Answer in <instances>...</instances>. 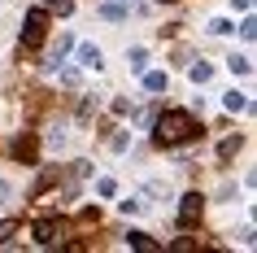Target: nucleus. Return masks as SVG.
I'll return each mask as SVG.
<instances>
[{"label": "nucleus", "instance_id": "obj_16", "mask_svg": "<svg viewBox=\"0 0 257 253\" xmlns=\"http://www.w3.org/2000/svg\"><path fill=\"white\" fill-rule=\"evenodd\" d=\"M96 192H100V197H118V184H113V179H96Z\"/></svg>", "mask_w": 257, "mask_h": 253}, {"label": "nucleus", "instance_id": "obj_26", "mask_svg": "<svg viewBox=\"0 0 257 253\" xmlns=\"http://www.w3.org/2000/svg\"><path fill=\"white\" fill-rule=\"evenodd\" d=\"M118 5H126V9H136V5H140V0H118Z\"/></svg>", "mask_w": 257, "mask_h": 253}, {"label": "nucleus", "instance_id": "obj_20", "mask_svg": "<svg viewBox=\"0 0 257 253\" xmlns=\"http://www.w3.org/2000/svg\"><path fill=\"white\" fill-rule=\"evenodd\" d=\"M44 9H53V14L66 18V14H70V0H44Z\"/></svg>", "mask_w": 257, "mask_h": 253}, {"label": "nucleus", "instance_id": "obj_13", "mask_svg": "<svg viewBox=\"0 0 257 253\" xmlns=\"http://www.w3.org/2000/svg\"><path fill=\"white\" fill-rule=\"evenodd\" d=\"M188 74H192V83H209V79H214V70L205 66V61H196V66H192Z\"/></svg>", "mask_w": 257, "mask_h": 253}, {"label": "nucleus", "instance_id": "obj_2", "mask_svg": "<svg viewBox=\"0 0 257 253\" xmlns=\"http://www.w3.org/2000/svg\"><path fill=\"white\" fill-rule=\"evenodd\" d=\"M44 27H48V9H31L27 14V22H22V44H27V48H40L44 44Z\"/></svg>", "mask_w": 257, "mask_h": 253}, {"label": "nucleus", "instance_id": "obj_22", "mask_svg": "<svg viewBox=\"0 0 257 253\" xmlns=\"http://www.w3.org/2000/svg\"><path fill=\"white\" fill-rule=\"evenodd\" d=\"M235 148H240V140H222V148H218V157H231Z\"/></svg>", "mask_w": 257, "mask_h": 253}, {"label": "nucleus", "instance_id": "obj_10", "mask_svg": "<svg viewBox=\"0 0 257 253\" xmlns=\"http://www.w3.org/2000/svg\"><path fill=\"white\" fill-rule=\"evenodd\" d=\"M70 48H74V40H70V35H61V40L53 44V61H48V66H57V61H66V53Z\"/></svg>", "mask_w": 257, "mask_h": 253}, {"label": "nucleus", "instance_id": "obj_21", "mask_svg": "<svg viewBox=\"0 0 257 253\" xmlns=\"http://www.w3.org/2000/svg\"><path fill=\"white\" fill-rule=\"evenodd\" d=\"M240 35H244V40H257V22H253V18H244V22H240Z\"/></svg>", "mask_w": 257, "mask_h": 253}, {"label": "nucleus", "instance_id": "obj_3", "mask_svg": "<svg viewBox=\"0 0 257 253\" xmlns=\"http://www.w3.org/2000/svg\"><path fill=\"white\" fill-rule=\"evenodd\" d=\"M201 214H205V197L201 192H188V197L179 201V227H183V231H192V227L201 223Z\"/></svg>", "mask_w": 257, "mask_h": 253}, {"label": "nucleus", "instance_id": "obj_5", "mask_svg": "<svg viewBox=\"0 0 257 253\" xmlns=\"http://www.w3.org/2000/svg\"><path fill=\"white\" fill-rule=\"evenodd\" d=\"M35 153H40V144H35L31 135H18V140H14V157H18V161H27V166H31Z\"/></svg>", "mask_w": 257, "mask_h": 253}, {"label": "nucleus", "instance_id": "obj_15", "mask_svg": "<svg viewBox=\"0 0 257 253\" xmlns=\"http://www.w3.org/2000/svg\"><path fill=\"white\" fill-rule=\"evenodd\" d=\"M231 18H214V22H209V35H231Z\"/></svg>", "mask_w": 257, "mask_h": 253}, {"label": "nucleus", "instance_id": "obj_23", "mask_svg": "<svg viewBox=\"0 0 257 253\" xmlns=\"http://www.w3.org/2000/svg\"><path fill=\"white\" fill-rule=\"evenodd\" d=\"M14 231H18V223H9V218H5V223H0V244H5V240L14 236Z\"/></svg>", "mask_w": 257, "mask_h": 253}, {"label": "nucleus", "instance_id": "obj_6", "mask_svg": "<svg viewBox=\"0 0 257 253\" xmlns=\"http://www.w3.org/2000/svg\"><path fill=\"white\" fill-rule=\"evenodd\" d=\"M126 244H131V249H140V253H153V249H162V244H157L153 236H144V231H131V236H126Z\"/></svg>", "mask_w": 257, "mask_h": 253}, {"label": "nucleus", "instance_id": "obj_17", "mask_svg": "<svg viewBox=\"0 0 257 253\" xmlns=\"http://www.w3.org/2000/svg\"><path fill=\"white\" fill-rule=\"evenodd\" d=\"M48 144H53V148H66V144H70L66 127H53V135H48Z\"/></svg>", "mask_w": 257, "mask_h": 253}, {"label": "nucleus", "instance_id": "obj_24", "mask_svg": "<svg viewBox=\"0 0 257 253\" xmlns=\"http://www.w3.org/2000/svg\"><path fill=\"white\" fill-rule=\"evenodd\" d=\"M9 197H14V184H9V179H0V205H5Z\"/></svg>", "mask_w": 257, "mask_h": 253}, {"label": "nucleus", "instance_id": "obj_14", "mask_svg": "<svg viewBox=\"0 0 257 253\" xmlns=\"http://www.w3.org/2000/svg\"><path fill=\"white\" fill-rule=\"evenodd\" d=\"M144 66H149V53H144V48H131V70L144 74Z\"/></svg>", "mask_w": 257, "mask_h": 253}, {"label": "nucleus", "instance_id": "obj_27", "mask_svg": "<svg viewBox=\"0 0 257 253\" xmlns=\"http://www.w3.org/2000/svg\"><path fill=\"white\" fill-rule=\"evenodd\" d=\"M162 5H166V0H162Z\"/></svg>", "mask_w": 257, "mask_h": 253}, {"label": "nucleus", "instance_id": "obj_8", "mask_svg": "<svg viewBox=\"0 0 257 253\" xmlns=\"http://www.w3.org/2000/svg\"><path fill=\"white\" fill-rule=\"evenodd\" d=\"M35 240H40V244H53V240H57V223H53V218L35 223Z\"/></svg>", "mask_w": 257, "mask_h": 253}, {"label": "nucleus", "instance_id": "obj_19", "mask_svg": "<svg viewBox=\"0 0 257 253\" xmlns=\"http://www.w3.org/2000/svg\"><path fill=\"white\" fill-rule=\"evenodd\" d=\"M113 114H118V118H126V114H136V105H131L126 96H118V101H113Z\"/></svg>", "mask_w": 257, "mask_h": 253}, {"label": "nucleus", "instance_id": "obj_9", "mask_svg": "<svg viewBox=\"0 0 257 253\" xmlns=\"http://www.w3.org/2000/svg\"><path fill=\"white\" fill-rule=\"evenodd\" d=\"M166 83L170 79H166L162 70H144V88H149V92H166Z\"/></svg>", "mask_w": 257, "mask_h": 253}, {"label": "nucleus", "instance_id": "obj_4", "mask_svg": "<svg viewBox=\"0 0 257 253\" xmlns=\"http://www.w3.org/2000/svg\"><path fill=\"white\" fill-rule=\"evenodd\" d=\"M79 66H87V70H100V66H105V53H100L96 44H79Z\"/></svg>", "mask_w": 257, "mask_h": 253}, {"label": "nucleus", "instance_id": "obj_25", "mask_svg": "<svg viewBox=\"0 0 257 253\" xmlns=\"http://www.w3.org/2000/svg\"><path fill=\"white\" fill-rule=\"evenodd\" d=\"M231 5H235L240 14H248V9H253V0H231Z\"/></svg>", "mask_w": 257, "mask_h": 253}, {"label": "nucleus", "instance_id": "obj_7", "mask_svg": "<svg viewBox=\"0 0 257 253\" xmlns=\"http://www.w3.org/2000/svg\"><path fill=\"white\" fill-rule=\"evenodd\" d=\"M222 109H227V114H240V109H248V96L244 92H227L222 96Z\"/></svg>", "mask_w": 257, "mask_h": 253}, {"label": "nucleus", "instance_id": "obj_12", "mask_svg": "<svg viewBox=\"0 0 257 253\" xmlns=\"http://www.w3.org/2000/svg\"><path fill=\"white\" fill-rule=\"evenodd\" d=\"M227 70H231V74H248L253 61H248V57H227Z\"/></svg>", "mask_w": 257, "mask_h": 253}, {"label": "nucleus", "instance_id": "obj_11", "mask_svg": "<svg viewBox=\"0 0 257 253\" xmlns=\"http://www.w3.org/2000/svg\"><path fill=\"white\" fill-rule=\"evenodd\" d=\"M100 18H109V22H122V18H126V5H118V0H113V5H100Z\"/></svg>", "mask_w": 257, "mask_h": 253}, {"label": "nucleus", "instance_id": "obj_18", "mask_svg": "<svg viewBox=\"0 0 257 253\" xmlns=\"http://www.w3.org/2000/svg\"><path fill=\"white\" fill-rule=\"evenodd\" d=\"M140 210H144V201H140V197H131V201H122V214H126V218H136Z\"/></svg>", "mask_w": 257, "mask_h": 253}, {"label": "nucleus", "instance_id": "obj_1", "mask_svg": "<svg viewBox=\"0 0 257 253\" xmlns=\"http://www.w3.org/2000/svg\"><path fill=\"white\" fill-rule=\"evenodd\" d=\"M201 135V127H196V118H192L188 109H166L162 118H157V127H153V140L157 144H188V140H196Z\"/></svg>", "mask_w": 257, "mask_h": 253}]
</instances>
